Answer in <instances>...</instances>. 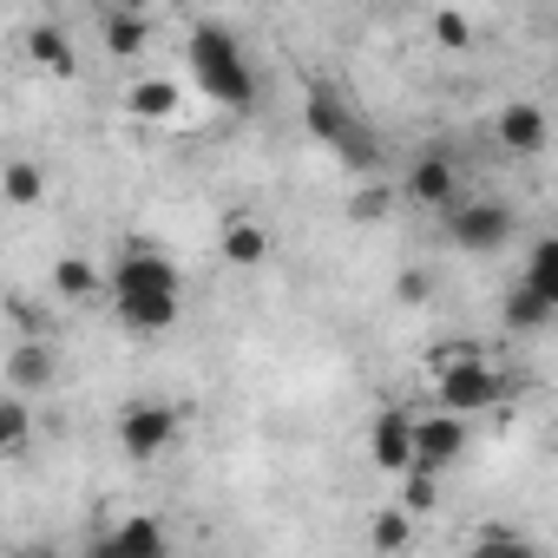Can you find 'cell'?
I'll return each mask as SVG.
<instances>
[{
    "mask_svg": "<svg viewBox=\"0 0 558 558\" xmlns=\"http://www.w3.org/2000/svg\"><path fill=\"white\" fill-rule=\"evenodd\" d=\"M106 303L132 336H165L184 316V276L158 243H125V256L106 276Z\"/></svg>",
    "mask_w": 558,
    "mask_h": 558,
    "instance_id": "cell-1",
    "label": "cell"
},
{
    "mask_svg": "<svg viewBox=\"0 0 558 558\" xmlns=\"http://www.w3.org/2000/svg\"><path fill=\"white\" fill-rule=\"evenodd\" d=\"M184 66H191V86H197L210 106H223V112H250V106H256V66H250L243 40H236L230 27H217V21L191 27Z\"/></svg>",
    "mask_w": 558,
    "mask_h": 558,
    "instance_id": "cell-2",
    "label": "cell"
},
{
    "mask_svg": "<svg viewBox=\"0 0 558 558\" xmlns=\"http://www.w3.org/2000/svg\"><path fill=\"white\" fill-rule=\"evenodd\" d=\"M303 125H310V138H323L342 165H355V171H375V165H381V145H375L368 119L355 112V99H349L342 86L316 80L310 99H303Z\"/></svg>",
    "mask_w": 558,
    "mask_h": 558,
    "instance_id": "cell-3",
    "label": "cell"
},
{
    "mask_svg": "<svg viewBox=\"0 0 558 558\" xmlns=\"http://www.w3.org/2000/svg\"><path fill=\"white\" fill-rule=\"evenodd\" d=\"M440 408H453V414H486V408H499L506 401V381H499V368L480 355V342H453L447 355H440Z\"/></svg>",
    "mask_w": 558,
    "mask_h": 558,
    "instance_id": "cell-4",
    "label": "cell"
},
{
    "mask_svg": "<svg viewBox=\"0 0 558 558\" xmlns=\"http://www.w3.org/2000/svg\"><path fill=\"white\" fill-rule=\"evenodd\" d=\"M440 217H447V243L466 250V256H493V250H506L512 230H519V210L499 204V197H453Z\"/></svg>",
    "mask_w": 558,
    "mask_h": 558,
    "instance_id": "cell-5",
    "label": "cell"
},
{
    "mask_svg": "<svg viewBox=\"0 0 558 558\" xmlns=\"http://www.w3.org/2000/svg\"><path fill=\"white\" fill-rule=\"evenodd\" d=\"M171 440H178V408H165V401H132V408L119 414V447H125L132 460H158V453H171Z\"/></svg>",
    "mask_w": 558,
    "mask_h": 558,
    "instance_id": "cell-6",
    "label": "cell"
},
{
    "mask_svg": "<svg viewBox=\"0 0 558 558\" xmlns=\"http://www.w3.org/2000/svg\"><path fill=\"white\" fill-rule=\"evenodd\" d=\"M466 453V414L440 408L427 421H414V460L408 466H427V473H453V460Z\"/></svg>",
    "mask_w": 558,
    "mask_h": 558,
    "instance_id": "cell-7",
    "label": "cell"
},
{
    "mask_svg": "<svg viewBox=\"0 0 558 558\" xmlns=\"http://www.w3.org/2000/svg\"><path fill=\"white\" fill-rule=\"evenodd\" d=\"M401 197H408V204H421V210H447V204L460 197V165H453L447 151L414 158V165H408V178H401Z\"/></svg>",
    "mask_w": 558,
    "mask_h": 558,
    "instance_id": "cell-8",
    "label": "cell"
},
{
    "mask_svg": "<svg viewBox=\"0 0 558 558\" xmlns=\"http://www.w3.org/2000/svg\"><path fill=\"white\" fill-rule=\"evenodd\" d=\"M368 460H375L381 473H401V466L414 460V414L381 408V414H375V427H368Z\"/></svg>",
    "mask_w": 558,
    "mask_h": 558,
    "instance_id": "cell-9",
    "label": "cell"
},
{
    "mask_svg": "<svg viewBox=\"0 0 558 558\" xmlns=\"http://www.w3.org/2000/svg\"><path fill=\"white\" fill-rule=\"evenodd\" d=\"M53 375H60V355L47 349V336H27V342L8 355V388H14V395H27V401H34V395H47V388H53Z\"/></svg>",
    "mask_w": 558,
    "mask_h": 558,
    "instance_id": "cell-10",
    "label": "cell"
},
{
    "mask_svg": "<svg viewBox=\"0 0 558 558\" xmlns=\"http://www.w3.org/2000/svg\"><path fill=\"white\" fill-rule=\"evenodd\" d=\"M499 138H506V151H519V158H538V151H545V138H551V125H545V106H532V99H512V106L499 112Z\"/></svg>",
    "mask_w": 558,
    "mask_h": 558,
    "instance_id": "cell-11",
    "label": "cell"
},
{
    "mask_svg": "<svg viewBox=\"0 0 558 558\" xmlns=\"http://www.w3.org/2000/svg\"><path fill=\"white\" fill-rule=\"evenodd\" d=\"M53 296L60 303H106V269L93 256H60L53 263Z\"/></svg>",
    "mask_w": 558,
    "mask_h": 558,
    "instance_id": "cell-12",
    "label": "cell"
},
{
    "mask_svg": "<svg viewBox=\"0 0 558 558\" xmlns=\"http://www.w3.org/2000/svg\"><path fill=\"white\" fill-rule=\"evenodd\" d=\"M165 545H171V532H165L158 519H125V525H112V532L99 538L106 558H158Z\"/></svg>",
    "mask_w": 558,
    "mask_h": 558,
    "instance_id": "cell-13",
    "label": "cell"
},
{
    "mask_svg": "<svg viewBox=\"0 0 558 558\" xmlns=\"http://www.w3.org/2000/svg\"><path fill=\"white\" fill-rule=\"evenodd\" d=\"M217 250H223V263L256 269V263L269 256V230H263L256 217H230V223H223V236H217Z\"/></svg>",
    "mask_w": 558,
    "mask_h": 558,
    "instance_id": "cell-14",
    "label": "cell"
},
{
    "mask_svg": "<svg viewBox=\"0 0 558 558\" xmlns=\"http://www.w3.org/2000/svg\"><path fill=\"white\" fill-rule=\"evenodd\" d=\"M34 447V401L27 395H0V460H21Z\"/></svg>",
    "mask_w": 558,
    "mask_h": 558,
    "instance_id": "cell-15",
    "label": "cell"
},
{
    "mask_svg": "<svg viewBox=\"0 0 558 558\" xmlns=\"http://www.w3.org/2000/svg\"><path fill=\"white\" fill-rule=\"evenodd\" d=\"M27 60H34L40 73H53V80H66V73H73V40H66V27H53V21H40V27H27Z\"/></svg>",
    "mask_w": 558,
    "mask_h": 558,
    "instance_id": "cell-16",
    "label": "cell"
},
{
    "mask_svg": "<svg viewBox=\"0 0 558 558\" xmlns=\"http://www.w3.org/2000/svg\"><path fill=\"white\" fill-rule=\"evenodd\" d=\"M551 316H558V303H551V296H538L532 283H519V290L506 296V329H512V336H538Z\"/></svg>",
    "mask_w": 558,
    "mask_h": 558,
    "instance_id": "cell-17",
    "label": "cell"
},
{
    "mask_svg": "<svg viewBox=\"0 0 558 558\" xmlns=\"http://www.w3.org/2000/svg\"><path fill=\"white\" fill-rule=\"evenodd\" d=\"M0 197H8L14 210H34L47 197V171L34 158H14V165H0Z\"/></svg>",
    "mask_w": 558,
    "mask_h": 558,
    "instance_id": "cell-18",
    "label": "cell"
},
{
    "mask_svg": "<svg viewBox=\"0 0 558 558\" xmlns=\"http://www.w3.org/2000/svg\"><path fill=\"white\" fill-rule=\"evenodd\" d=\"M145 40H151V21H145L138 8H119V14L106 21V53H112V60H132V53H145Z\"/></svg>",
    "mask_w": 558,
    "mask_h": 558,
    "instance_id": "cell-19",
    "label": "cell"
},
{
    "mask_svg": "<svg viewBox=\"0 0 558 558\" xmlns=\"http://www.w3.org/2000/svg\"><path fill=\"white\" fill-rule=\"evenodd\" d=\"M178 99H184V93H178L171 80H138V86L125 93L132 119H171V112H178Z\"/></svg>",
    "mask_w": 558,
    "mask_h": 558,
    "instance_id": "cell-20",
    "label": "cell"
},
{
    "mask_svg": "<svg viewBox=\"0 0 558 558\" xmlns=\"http://www.w3.org/2000/svg\"><path fill=\"white\" fill-rule=\"evenodd\" d=\"M368 545H375V551H408V545H414V512H408V506H381L375 525H368Z\"/></svg>",
    "mask_w": 558,
    "mask_h": 558,
    "instance_id": "cell-21",
    "label": "cell"
},
{
    "mask_svg": "<svg viewBox=\"0 0 558 558\" xmlns=\"http://www.w3.org/2000/svg\"><path fill=\"white\" fill-rule=\"evenodd\" d=\"M519 283H532L538 296H551V303H558V236H538V243H532Z\"/></svg>",
    "mask_w": 558,
    "mask_h": 558,
    "instance_id": "cell-22",
    "label": "cell"
},
{
    "mask_svg": "<svg viewBox=\"0 0 558 558\" xmlns=\"http://www.w3.org/2000/svg\"><path fill=\"white\" fill-rule=\"evenodd\" d=\"M434 47H447V53L473 47V21H466V14H453V8H440V14H434Z\"/></svg>",
    "mask_w": 558,
    "mask_h": 558,
    "instance_id": "cell-23",
    "label": "cell"
},
{
    "mask_svg": "<svg viewBox=\"0 0 558 558\" xmlns=\"http://www.w3.org/2000/svg\"><path fill=\"white\" fill-rule=\"evenodd\" d=\"M381 210H388V191H375V184H368V191H362V197L349 204V217H362V223H375Z\"/></svg>",
    "mask_w": 558,
    "mask_h": 558,
    "instance_id": "cell-24",
    "label": "cell"
},
{
    "mask_svg": "<svg viewBox=\"0 0 558 558\" xmlns=\"http://www.w3.org/2000/svg\"><path fill=\"white\" fill-rule=\"evenodd\" d=\"M395 296H401V303H427V276H421V269H408L401 283H395Z\"/></svg>",
    "mask_w": 558,
    "mask_h": 558,
    "instance_id": "cell-25",
    "label": "cell"
}]
</instances>
